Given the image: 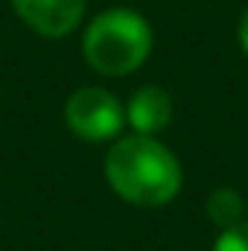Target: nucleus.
<instances>
[{
	"label": "nucleus",
	"instance_id": "nucleus-6",
	"mask_svg": "<svg viewBox=\"0 0 248 251\" xmlns=\"http://www.w3.org/2000/svg\"><path fill=\"white\" fill-rule=\"evenodd\" d=\"M207 213L216 225L222 228H231V225H240L243 222V213H246V204L243 199L234 193V190H216L207 201Z\"/></svg>",
	"mask_w": 248,
	"mask_h": 251
},
{
	"label": "nucleus",
	"instance_id": "nucleus-4",
	"mask_svg": "<svg viewBox=\"0 0 248 251\" xmlns=\"http://www.w3.org/2000/svg\"><path fill=\"white\" fill-rule=\"evenodd\" d=\"M12 6L26 26L47 38L67 35L85 15V0H12Z\"/></svg>",
	"mask_w": 248,
	"mask_h": 251
},
{
	"label": "nucleus",
	"instance_id": "nucleus-2",
	"mask_svg": "<svg viewBox=\"0 0 248 251\" xmlns=\"http://www.w3.org/2000/svg\"><path fill=\"white\" fill-rule=\"evenodd\" d=\"M82 50L94 70L105 76H125L146 62L152 50V29L131 9H108L85 29Z\"/></svg>",
	"mask_w": 248,
	"mask_h": 251
},
{
	"label": "nucleus",
	"instance_id": "nucleus-8",
	"mask_svg": "<svg viewBox=\"0 0 248 251\" xmlns=\"http://www.w3.org/2000/svg\"><path fill=\"white\" fill-rule=\"evenodd\" d=\"M240 44H243V50H246V56H248V9L240 18Z\"/></svg>",
	"mask_w": 248,
	"mask_h": 251
},
{
	"label": "nucleus",
	"instance_id": "nucleus-7",
	"mask_svg": "<svg viewBox=\"0 0 248 251\" xmlns=\"http://www.w3.org/2000/svg\"><path fill=\"white\" fill-rule=\"evenodd\" d=\"M213 251H248V225L240 222V225H231L219 234Z\"/></svg>",
	"mask_w": 248,
	"mask_h": 251
},
{
	"label": "nucleus",
	"instance_id": "nucleus-3",
	"mask_svg": "<svg viewBox=\"0 0 248 251\" xmlns=\"http://www.w3.org/2000/svg\"><path fill=\"white\" fill-rule=\"evenodd\" d=\"M67 126L82 140H108L125 123V111L120 100L105 88H79L67 100Z\"/></svg>",
	"mask_w": 248,
	"mask_h": 251
},
{
	"label": "nucleus",
	"instance_id": "nucleus-1",
	"mask_svg": "<svg viewBox=\"0 0 248 251\" xmlns=\"http://www.w3.org/2000/svg\"><path fill=\"white\" fill-rule=\"evenodd\" d=\"M105 176L117 196L137 207H161L181 190L175 155L149 134L123 137L108 149Z\"/></svg>",
	"mask_w": 248,
	"mask_h": 251
},
{
	"label": "nucleus",
	"instance_id": "nucleus-5",
	"mask_svg": "<svg viewBox=\"0 0 248 251\" xmlns=\"http://www.w3.org/2000/svg\"><path fill=\"white\" fill-rule=\"evenodd\" d=\"M125 120L134 126L137 134H155L161 128H167L173 120V100L161 91V88H140L125 111Z\"/></svg>",
	"mask_w": 248,
	"mask_h": 251
}]
</instances>
